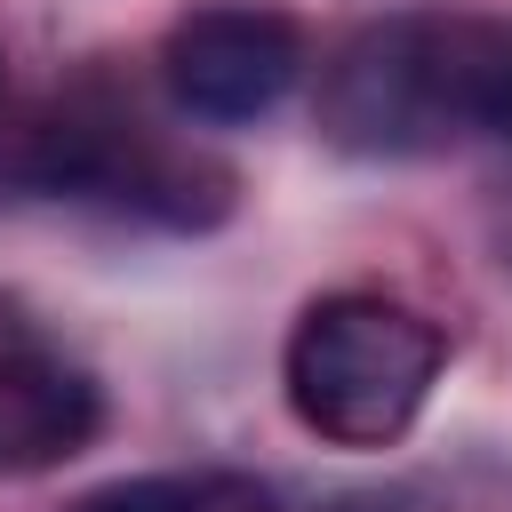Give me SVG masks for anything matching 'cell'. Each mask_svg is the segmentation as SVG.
<instances>
[{
    "label": "cell",
    "mask_w": 512,
    "mask_h": 512,
    "mask_svg": "<svg viewBox=\"0 0 512 512\" xmlns=\"http://www.w3.org/2000/svg\"><path fill=\"white\" fill-rule=\"evenodd\" d=\"M160 80L192 120H264L296 80H304V32L296 16L264 0H208L168 24L160 40Z\"/></svg>",
    "instance_id": "obj_4"
},
{
    "label": "cell",
    "mask_w": 512,
    "mask_h": 512,
    "mask_svg": "<svg viewBox=\"0 0 512 512\" xmlns=\"http://www.w3.org/2000/svg\"><path fill=\"white\" fill-rule=\"evenodd\" d=\"M72 512H208V480H192V472H128V480H104V488L72 496Z\"/></svg>",
    "instance_id": "obj_6"
},
{
    "label": "cell",
    "mask_w": 512,
    "mask_h": 512,
    "mask_svg": "<svg viewBox=\"0 0 512 512\" xmlns=\"http://www.w3.org/2000/svg\"><path fill=\"white\" fill-rule=\"evenodd\" d=\"M440 360H448V344L416 304L344 288V296L304 304V320L288 328V352H280V384L312 440L392 448L424 416Z\"/></svg>",
    "instance_id": "obj_2"
},
{
    "label": "cell",
    "mask_w": 512,
    "mask_h": 512,
    "mask_svg": "<svg viewBox=\"0 0 512 512\" xmlns=\"http://www.w3.org/2000/svg\"><path fill=\"white\" fill-rule=\"evenodd\" d=\"M104 424L96 384L56 352H0V472H48Z\"/></svg>",
    "instance_id": "obj_5"
},
{
    "label": "cell",
    "mask_w": 512,
    "mask_h": 512,
    "mask_svg": "<svg viewBox=\"0 0 512 512\" xmlns=\"http://www.w3.org/2000/svg\"><path fill=\"white\" fill-rule=\"evenodd\" d=\"M320 136L360 160H424L472 136H512L504 16H384L320 72Z\"/></svg>",
    "instance_id": "obj_1"
},
{
    "label": "cell",
    "mask_w": 512,
    "mask_h": 512,
    "mask_svg": "<svg viewBox=\"0 0 512 512\" xmlns=\"http://www.w3.org/2000/svg\"><path fill=\"white\" fill-rule=\"evenodd\" d=\"M32 184L56 200H104L152 224H216L232 208V168H216L208 152H176L160 144L136 112L120 104H64L40 120L32 136Z\"/></svg>",
    "instance_id": "obj_3"
}]
</instances>
